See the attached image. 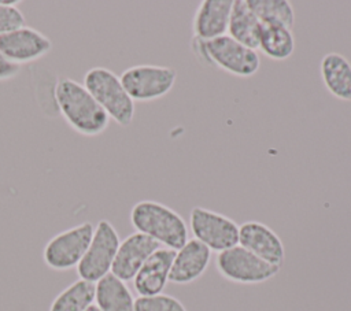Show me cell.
<instances>
[{"mask_svg": "<svg viewBox=\"0 0 351 311\" xmlns=\"http://www.w3.org/2000/svg\"><path fill=\"white\" fill-rule=\"evenodd\" d=\"M261 23H277L289 29L295 25V11L287 0H247Z\"/></svg>", "mask_w": 351, "mask_h": 311, "instance_id": "obj_21", "label": "cell"}, {"mask_svg": "<svg viewBox=\"0 0 351 311\" xmlns=\"http://www.w3.org/2000/svg\"><path fill=\"white\" fill-rule=\"evenodd\" d=\"M319 74L326 90L336 99L351 101V63L339 52H328L319 62Z\"/></svg>", "mask_w": 351, "mask_h": 311, "instance_id": "obj_16", "label": "cell"}, {"mask_svg": "<svg viewBox=\"0 0 351 311\" xmlns=\"http://www.w3.org/2000/svg\"><path fill=\"white\" fill-rule=\"evenodd\" d=\"M95 304L100 311H134V297L126 282L111 273L96 282Z\"/></svg>", "mask_w": 351, "mask_h": 311, "instance_id": "obj_18", "label": "cell"}, {"mask_svg": "<svg viewBox=\"0 0 351 311\" xmlns=\"http://www.w3.org/2000/svg\"><path fill=\"white\" fill-rule=\"evenodd\" d=\"M82 85L115 123L128 127L133 122L134 101L115 73L106 67H92L85 73Z\"/></svg>", "mask_w": 351, "mask_h": 311, "instance_id": "obj_4", "label": "cell"}, {"mask_svg": "<svg viewBox=\"0 0 351 311\" xmlns=\"http://www.w3.org/2000/svg\"><path fill=\"white\" fill-rule=\"evenodd\" d=\"M51 49V40L37 29L26 25L0 36V52L7 60L19 67L41 59Z\"/></svg>", "mask_w": 351, "mask_h": 311, "instance_id": "obj_10", "label": "cell"}, {"mask_svg": "<svg viewBox=\"0 0 351 311\" xmlns=\"http://www.w3.org/2000/svg\"><path fill=\"white\" fill-rule=\"evenodd\" d=\"M234 0H203L192 18L193 38L210 41L228 33Z\"/></svg>", "mask_w": 351, "mask_h": 311, "instance_id": "obj_14", "label": "cell"}, {"mask_svg": "<svg viewBox=\"0 0 351 311\" xmlns=\"http://www.w3.org/2000/svg\"><path fill=\"white\" fill-rule=\"evenodd\" d=\"M258 49L271 60H285L295 51V36L292 29L277 23H262Z\"/></svg>", "mask_w": 351, "mask_h": 311, "instance_id": "obj_19", "label": "cell"}, {"mask_svg": "<svg viewBox=\"0 0 351 311\" xmlns=\"http://www.w3.org/2000/svg\"><path fill=\"white\" fill-rule=\"evenodd\" d=\"M261 27L262 23L248 7L247 0H234L226 34L237 42L256 51Z\"/></svg>", "mask_w": 351, "mask_h": 311, "instance_id": "obj_17", "label": "cell"}, {"mask_svg": "<svg viewBox=\"0 0 351 311\" xmlns=\"http://www.w3.org/2000/svg\"><path fill=\"white\" fill-rule=\"evenodd\" d=\"M176 251L158 248L141 266L133 278V288L138 296H154L163 292L169 282V274Z\"/></svg>", "mask_w": 351, "mask_h": 311, "instance_id": "obj_15", "label": "cell"}, {"mask_svg": "<svg viewBox=\"0 0 351 311\" xmlns=\"http://www.w3.org/2000/svg\"><path fill=\"white\" fill-rule=\"evenodd\" d=\"M211 262V251L200 241L191 238L178 251H176L169 281L178 285H186L199 279Z\"/></svg>", "mask_w": 351, "mask_h": 311, "instance_id": "obj_13", "label": "cell"}, {"mask_svg": "<svg viewBox=\"0 0 351 311\" xmlns=\"http://www.w3.org/2000/svg\"><path fill=\"white\" fill-rule=\"evenodd\" d=\"M119 79L133 101H152L173 89L177 70L169 66L137 64L123 70Z\"/></svg>", "mask_w": 351, "mask_h": 311, "instance_id": "obj_8", "label": "cell"}, {"mask_svg": "<svg viewBox=\"0 0 351 311\" xmlns=\"http://www.w3.org/2000/svg\"><path fill=\"white\" fill-rule=\"evenodd\" d=\"M160 245L151 237L134 232L123 238L118 247L111 274L123 282L133 281L137 271L144 262L158 249Z\"/></svg>", "mask_w": 351, "mask_h": 311, "instance_id": "obj_12", "label": "cell"}, {"mask_svg": "<svg viewBox=\"0 0 351 311\" xmlns=\"http://www.w3.org/2000/svg\"><path fill=\"white\" fill-rule=\"evenodd\" d=\"M19 69H21L19 66L7 60L4 58V55L0 52V81L10 79V78L15 77L19 73Z\"/></svg>", "mask_w": 351, "mask_h": 311, "instance_id": "obj_24", "label": "cell"}, {"mask_svg": "<svg viewBox=\"0 0 351 311\" xmlns=\"http://www.w3.org/2000/svg\"><path fill=\"white\" fill-rule=\"evenodd\" d=\"M130 223L136 232L173 251H178L189 240V230L184 218L159 201H137L130 210Z\"/></svg>", "mask_w": 351, "mask_h": 311, "instance_id": "obj_2", "label": "cell"}, {"mask_svg": "<svg viewBox=\"0 0 351 311\" xmlns=\"http://www.w3.org/2000/svg\"><path fill=\"white\" fill-rule=\"evenodd\" d=\"M215 266L222 278L234 284H262L276 277L281 267L273 266L239 244L218 252Z\"/></svg>", "mask_w": 351, "mask_h": 311, "instance_id": "obj_6", "label": "cell"}, {"mask_svg": "<svg viewBox=\"0 0 351 311\" xmlns=\"http://www.w3.org/2000/svg\"><path fill=\"white\" fill-rule=\"evenodd\" d=\"M189 229L193 238L211 252H222L239 244V225L229 216L200 206L191 210Z\"/></svg>", "mask_w": 351, "mask_h": 311, "instance_id": "obj_9", "label": "cell"}, {"mask_svg": "<svg viewBox=\"0 0 351 311\" xmlns=\"http://www.w3.org/2000/svg\"><path fill=\"white\" fill-rule=\"evenodd\" d=\"M134 311H188L177 297L166 293L138 296L134 299Z\"/></svg>", "mask_w": 351, "mask_h": 311, "instance_id": "obj_22", "label": "cell"}, {"mask_svg": "<svg viewBox=\"0 0 351 311\" xmlns=\"http://www.w3.org/2000/svg\"><path fill=\"white\" fill-rule=\"evenodd\" d=\"M121 244L118 232L107 219L97 222L89 247L78 263L77 274L81 279L96 284L111 273V267Z\"/></svg>", "mask_w": 351, "mask_h": 311, "instance_id": "obj_5", "label": "cell"}, {"mask_svg": "<svg viewBox=\"0 0 351 311\" xmlns=\"http://www.w3.org/2000/svg\"><path fill=\"white\" fill-rule=\"evenodd\" d=\"M86 311H100V310L97 308V306H96V304H92Z\"/></svg>", "mask_w": 351, "mask_h": 311, "instance_id": "obj_25", "label": "cell"}, {"mask_svg": "<svg viewBox=\"0 0 351 311\" xmlns=\"http://www.w3.org/2000/svg\"><path fill=\"white\" fill-rule=\"evenodd\" d=\"M191 49L200 63L217 67L240 78H248L261 67L259 53L225 34L210 41L192 37Z\"/></svg>", "mask_w": 351, "mask_h": 311, "instance_id": "obj_3", "label": "cell"}, {"mask_svg": "<svg viewBox=\"0 0 351 311\" xmlns=\"http://www.w3.org/2000/svg\"><path fill=\"white\" fill-rule=\"evenodd\" d=\"M19 0H0V36L25 26V15L18 8Z\"/></svg>", "mask_w": 351, "mask_h": 311, "instance_id": "obj_23", "label": "cell"}, {"mask_svg": "<svg viewBox=\"0 0 351 311\" xmlns=\"http://www.w3.org/2000/svg\"><path fill=\"white\" fill-rule=\"evenodd\" d=\"M239 245L273 266L281 267L285 262V247L281 238L262 222L247 221L239 225Z\"/></svg>", "mask_w": 351, "mask_h": 311, "instance_id": "obj_11", "label": "cell"}, {"mask_svg": "<svg viewBox=\"0 0 351 311\" xmlns=\"http://www.w3.org/2000/svg\"><path fill=\"white\" fill-rule=\"evenodd\" d=\"M93 230L90 222H82L55 234L43 249L44 263L55 271L77 267L89 247Z\"/></svg>", "mask_w": 351, "mask_h": 311, "instance_id": "obj_7", "label": "cell"}, {"mask_svg": "<svg viewBox=\"0 0 351 311\" xmlns=\"http://www.w3.org/2000/svg\"><path fill=\"white\" fill-rule=\"evenodd\" d=\"M95 292L96 284L80 278L52 300L49 311H86L95 304Z\"/></svg>", "mask_w": 351, "mask_h": 311, "instance_id": "obj_20", "label": "cell"}, {"mask_svg": "<svg viewBox=\"0 0 351 311\" xmlns=\"http://www.w3.org/2000/svg\"><path fill=\"white\" fill-rule=\"evenodd\" d=\"M55 100L60 115L74 132L93 137L108 127V115L82 84L71 78L59 79Z\"/></svg>", "mask_w": 351, "mask_h": 311, "instance_id": "obj_1", "label": "cell"}]
</instances>
